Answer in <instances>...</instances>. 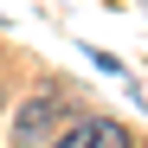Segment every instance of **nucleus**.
<instances>
[{
	"label": "nucleus",
	"mask_w": 148,
	"mask_h": 148,
	"mask_svg": "<svg viewBox=\"0 0 148 148\" xmlns=\"http://www.w3.org/2000/svg\"><path fill=\"white\" fill-rule=\"evenodd\" d=\"M64 116H71L64 97H32V103L19 110V122H13V148H39V135H52Z\"/></svg>",
	"instance_id": "f257e3e1"
},
{
	"label": "nucleus",
	"mask_w": 148,
	"mask_h": 148,
	"mask_svg": "<svg viewBox=\"0 0 148 148\" xmlns=\"http://www.w3.org/2000/svg\"><path fill=\"white\" fill-rule=\"evenodd\" d=\"M58 148H129V129H122V122H77V129H64V142Z\"/></svg>",
	"instance_id": "f03ea898"
}]
</instances>
